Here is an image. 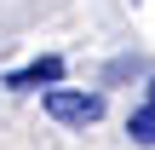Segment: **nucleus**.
<instances>
[{"label": "nucleus", "mask_w": 155, "mask_h": 150, "mask_svg": "<svg viewBox=\"0 0 155 150\" xmlns=\"http://www.w3.org/2000/svg\"><path fill=\"white\" fill-rule=\"evenodd\" d=\"M127 133H132L138 145H155V98L144 104V110H132V121H127Z\"/></svg>", "instance_id": "nucleus-3"}, {"label": "nucleus", "mask_w": 155, "mask_h": 150, "mask_svg": "<svg viewBox=\"0 0 155 150\" xmlns=\"http://www.w3.org/2000/svg\"><path fill=\"white\" fill-rule=\"evenodd\" d=\"M63 81V58H35V64H23V69H6L0 75V87L6 92H35V87H58Z\"/></svg>", "instance_id": "nucleus-2"}, {"label": "nucleus", "mask_w": 155, "mask_h": 150, "mask_svg": "<svg viewBox=\"0 0 155 150\" xmlns=\"http://www.w3.org/2000/svg\"><path fill=\"white\" fill-rule=\"evenodd\" d=\"M150 98H155V81H150Z\"/></svg>", "instance_id": "nucleus-4"}, {"label": "nucleus", "mask_w": 155, "mask_h": 150, "mask_svg": "<svg viewBox=\"0 0 155 150\" xmlns=\"http://www.w3.org/2000/svg\"><path fill=\"white\" fill-rule=\"evenodd\" d=\"M46 116L63 127H92L104 121V92H81V87H52L46 92Z\"/></svg>", "instance_id": "nucleus-1"}]
</instances>
